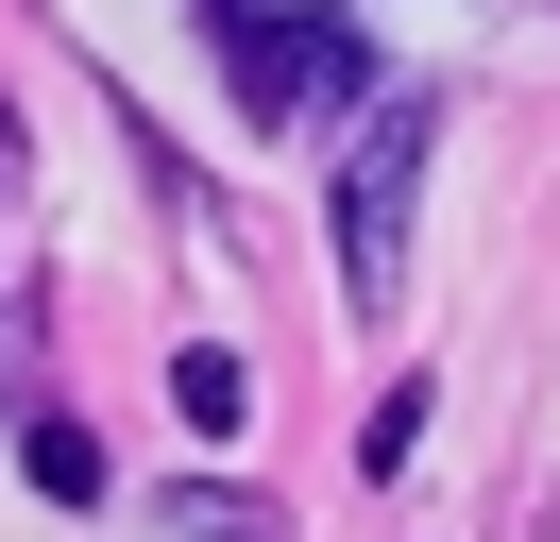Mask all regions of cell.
Masks as SVG:
<instances>
[{
	"label": "cell",
	"mask_w": 560,
	"mask_h": 542,
	"mask_svg": "<svg viewBox=\"0 0 560 542\" xmlns=\"http://www.w3.org/2000/svg\"><path fill=\"white\" fill-rule=\"evenodd\" d=\"M171 424H187V440H238V424H255V406H238V356H221V339H205V356H171Z\"/></svg>",
	"instance_id": "4"
},
{
	"label": "cell",
	"mask_w": 560,
	"mask_h": 542,
	"mask_svg": "<svg viewBox=\"0 0 560 542\" xmlns=\"http://www.w3.org/2000/svg\"><path fill=\"white\" fill-rule=\"evenodd\" d=\"M424 406H442V390H390L374 424H357V458H374V474H408V440H424Z\"/></svg>",
	"instance_id": "5"
},
{
	"label": "cell",
	"mask_w": 560,
	"mask_h": 542,
	"mask_svg": "<svg viewBox=\"0 0 560 542\" xmlns=\"http://www.w3.org/2000/svg\"><path fill=\"white\" fill-rule=\"evenodd\" d=\"M0 187H18V136H0Z\"/></svg>",
	"instance_id": "6"
},
{
	"label": "cell",
	"mask_w": 560,
	"mask_h": 542,
	"mask_svg": "<svg viewBox=\"0 0 560 542\" xmlns=\"http://www.w3.org/2000/svg\"><path fill=\"white\" fill-rule=\"evenodd\" d=\"M221 17V68H238V102L272 136H306V119H340L357 85H374V51H357L340 17H289V0H205Z\"/></svg>",
	"instance_id": "1"
},
{
	"label": "cell",
	"mask_w": 560,
	"mask_h": 542,
	"mask_svg": "<svg viewBox=\"0 0 560 542\" xmlns=\"http://www.w3.org/2000/svg\"><path fill=\"white\" fill-rule=\"evenodd\" d=\"M18 474H35V492H69V508H85V492H103V440H85L69 406H18Z\"/></svg>",
	"instance_id": "3"
},
{
	"label": "cell",
	"mask_w": 560,
	"mask_h": 542,
	"mask_svg": "<svg viewBox=\"0 0 560 542\" xmlns=\"http://www.w3.org/2000/svg\"><path fill=\"white\" fill-rule=\"evenodd\" d=\"M408 203H424V102H374L340 153V288L357 305L408 288Z\"/></svg>",
	"instance_id": "2"
}]
</instances>
